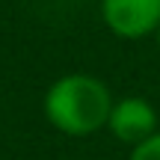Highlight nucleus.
Here are the masks:
<instances>
[{"mask_svg": "<svg viewBox=\"0 0 160 160\" xmlns=\"http://www.w3.org/2000/svg\"><path fill=\"white\" fill-rule=\"evenodd\" d=\"M113 92L95 74H62L45 92V119L65 137H92L107 128Z\"/></svg>", "mask_w": 160, "mask_h": 160, "instance_id": "1", "label": "nucleus"}, {"mask_svg": "<svg viewBox=\"0 0 160 160\" xmlns=\"http://www.w3.org/2000/svg\"><path fill=\"white\" fill-rule=\"evenodd\" d=\"M101 21L119 39H145L160 27V0H101Z\"/></svg>", "mask_w": 160, "mask_h": 160, "instance_id": "2", "label": "nucleus"}, {"mask_svg": "<svg viewBox=\"0 0 160 160\" xmlns=\"http://www.w3.org/2000/svg\"><path fill=\"white\" fill-rule=\"evenodd\" d=\"M107 128L119 142L133 148L157 131V110L148 98H139V95L119 98V101H113Z\"/></svg>", "mask_w": 160, "mask_h": 160, "instance_id": "3", "label": "nucleus"}, {"mask_svg": "<svg viewBox=\"0 0 160 160\" xmlns=\"http://www.w3.org/2000/svg\"><path fill=\"white\" fill-rule=\"evenodd\" d=\"M128 160H160V128L148 139H142L139 145H133Z\"/></svg>", "mask_w": 160, "mask_h": 160, "instance_id": "4", "label": "nucleus"}, {"mask_svg": "<svg viewBox=\"0 0 160 160\" xmlns=\"http://www.w3.org/2000/svg\"><path fill=\"white\" fill-rule=\"evenodd\" d=\"M157 48H160V27H157Z\"/></svg>", "mask_w": 160, "mask_h": 160, "instance_id": "5", "label": "nucleus"}]
</instances>
